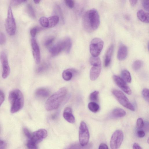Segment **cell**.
Segmentation results:
<instances>
[{
    "label": "cell",
    "mask_w": 149,
    "mask_h": 149,
    "mask_svg": "<svg viewBox=\"0 0 149 149\" xmlns=\"http://www.w3.org/2000/svg\"><path fill=\"white\" fill-rule=\"evenodd\" d=\"M83 24L84 29L88 32H91L98 28L100 24V18L96 10L93 8L85 13Z\"/></svg>",
    "instance_id": "obj_1"
},
{
    "label": "cell",
    "mask_w": 149,
    "mask_h": 149,
    "mask_svg": "<svg viewBox=\"0 0 149 149\" xmlns=\"http://www.w3.org/2000/svg\"><path fill=\"white\" fill-rule=\"evenodd\" d=\"M67 90L65 87H62L50 97L46 101L45 107L48 111L57 109L67 94Z\"/></svg>",
    "instance_id": "obj_2"
},
{
    "label": "cell",
    "mask_w": 149,
    "mask_h": 149,
    "mask_svg": "<svg viewBox=\"0 0 149 149\" xmlns=\"http://www.w3.org/2000/svg\"><path fill=\"white\" fill-rule=\"evenodd\" d=\"M9 100L10 104V112L12 113L17 112L23 107L24 97L22 92L16 89L11 91L9 95Z\"/></svg>",
    "instance_id": "obj_3"
},
{
    "label": "cell",
    "mask_w": 149,
    "mask_h": 149,
    "mask_svg": "<svg viewBox=\"0 0 149 149\" xmlns=\"http://www.w3.org/2000/svg\"><path fill=\"white\" fill-rule=\"evenodd\" d=\"M47 135V132L45 129H39L34 132L28 139L26 144L27 147L30 149L37 148V144L45 138Z\"/></svg>",
    "instance_id": "obj_4"
},
{
    "label": "cell",
    "mask_w": 149,
    "mask_h": 149,
    "mask_svg": "<svg viewBox=\"0 0 149 149\" xmlns=\"http://www.w3.org/2000/svg\"><path fill=\"white\" fill-rule=\"evenodd\" d=\"M5 27L6 31L9 35L13 36L15 34L16 29V24L10 6L8 8Z\"/></svg>",
    "instance_id": "obj_5"
},
{
    "label": "cell",
    "mask_w": 149,
    "mask_h": 149,
    "mask_svg": "<svg viewBox=\"0 0 149 149\" xmlns=\"http://www.w3.org/2000/svg\"><path fill=\"white\" fill-rule=\"evenodd\" d=\"M111 92L118 102L122 106L132 111L135 110L133 106L123 92L116 89H112Z\"/></svg>",
    "instance_id": "obj_6"
},
{
    "label": "cell",
    "mask_w": 149,
    "mask_h": 149,
    "mask_svg": "<svg viewBox=\"0 0 149 149\" xmlns=\"http://www.w3.org/2000/svg\"><path fill=\"white\" fill-rule=\"evenodd\" d=\"M90 138L89 132L87 125L84 121L80 124L79 131V140L80 145L85 146L88 143Z\"/></svg>",
    "instance_id": "obj_7"
},
{
    "label": "cell",
    "mask_w": 149,
    "mask_h": 149,
    "mask_svg": "<svg viewBox=\"0 0 149 149\" xmlns=\"http://www.w3.org/2000/svg\"><path fill=\"white\" fill-rule=\"evenodd\" d=\"M104 45V42L100 38H95L91 41L90 45V51L92 56H98Z\"/></svg>",
    "instance_id": "obj_8"
},
{
    "label": "cell",
    "mask_w": 149,
    "mask_h": 149,
    "mask_svg": "<svg viewBox=\"0 0 149 149\" xmlns=\"http://www.w3.org/2000/svg\"><path fill=\"white\" fill-rule=\"evenodd\" d=\"M123 134L122 130H118L113 134L110 141L111 149H117L121 146L123 139Z\"/></svg>",
    "instance_id": "obj_9"
},
{
    "label": "cell",
    "mask_w": 149,
    "mask_h": 149,
    "mask_svg": "<svg viewBox=\"0 0 149 149\" xmlns=\"http://www.w3.org/2000/svg\"><path fill=\"white\" fill-rule=\"evenodd\" d=\"M0 60L2 68V77L6 78L10 74V69L7 54L4 52H2L0 55Z\"/></svg>",
    "instance_id": "obj_10"
},
{
    "label": "cell",
    "mask_w": 149,
    "mask_h": 149,
    "mask_svg": "<svg viewBox=\"0 0 149 149\" xmlns=\"http://www.w3.org/2000/svg\"><path fill=\"white\" fill-rule=\"evenodd\" d=\"M113 79L116 84L125 93L129 95L132 94L131 89L122 78L114 75L113 76Z\"/></svg>",
    "instance_id": "obj_11"
},
{
    "label": "cell",
    "mask_w": 149,
    "mask_h": 149,
    "mask_svg": "<svg viewBox=\"0 0 149 149\" xmlns=\"http://www.w3.org/2000/svg\"><path fill=\"white\" fill-rule=\"evenodd\" d=\"M33 57L36 63L39 64L40 61V49L36 39L32 38L31 40Z\"/></svg>",
    "instance_id": "obj_12"
},
{
    "label": "cell",
    "mask_w": 149,
    "mask_h": 149,
    "mask_svg": "<svg viewBox=\"0 0 149 149\" xmlns=\"http://www.w3.org/2000/svg\"><path fill=\"white\" fill-rule=\"evenodd\" d=\"M65 50V44L64 40L61 41L49 49V52L52 56H55Z\"/></svg>",
    "instance_id": "obj_13"
},
{
    "label": "cell",
    "mask_w": 149,
    "mask_h": 149,
    "mask_svg": "<svg viewBox=\"0 0 149 149\" xmlns=\"http://www.w3.org/2000/svg\"><path fill=\"white\" fill-rule=\"evenodd\" d=\"M63 116L67 121L70 123H73L75 122V118L72 114V109L70 107H66L64 109Z\"/></svg>",
    "instance_id": "obj_14"
},
{
    "label": "cell",
    "mask_w": 149,
    "mask_h": 149,
    "mask_svg": "<svg viewBox=\"0 0 149 149\" xmlns=\"http://www.w3.org/2000/svg\"><path fill=\"white\" fill-rule=\"evenodd\" d=\"M101 70V65L93 66L90 70V77L92 81L95 80L99 76Z\"/></svg>",
    "instance_id": "obj_15"
},
{
    "label": "cell",
    "mask_w": 149,
    "mask_h": 149,
    "mask_svg": "<svg viewBox=\"0 0 149 149\" xmlns=\"http://www.w3.org/2000/svg\"><path fill=\"white\" fill-rule=\"evenodd\" d=\"M113 49V45H112L109 47L107 50L104 62V65L105 67H108L110 63Z\"/></svg>",
    "instance_id": "obj_16"
},
{
    "label": "cell",
    "mask_w": 149,
    "mask_h": 149,
    "mask_svg": "<svg viewBox=\"0 0 149 149\" xmlns=\"http://www.w3.org/2000/svg\"><path fill=\"white\" fill-rule=\"evenodd\" d=\"M127 54V47L123 45H121L119 47L118 52L117 58L120 61L124 60Z\"/></svg>",
    "instance_id": "obj_17"
},
{
    "label": "cell",
    "mask_w": 149,
    "mask_h": 149,
    "mask_svg": "<svg viewBox=\"0 0 149 149\" xmlns=\"http://www.w3.org/2000/svg\"><path fill=\"white\" fill-rule=\"evenodd\" d=\"M76 73V71L74 69H67L63 71L62 74V77L65 81H69L72 78L73 74Z\"/></svg>",
    "instance_id": "obj_18"
},
{
    "label": "cell",
    "mask_w": 149,
    "mask_h": 149,
    "mask_svg": "<svg viewBox=\"0 0 149 149\" xmlns=\"http://www.w3.org/2000/svg\"><path fill=\"white\" fill-rule=\"evenodd\" d=\"M137 17L141 21L146 23L149 22V13L145 12L142 10H140L137 12Z\"/></svg>",
    "instance_id": "obj_19"
},
{
    "label": "cell",
    "mask_w": 149,
    "mask_h": 149,
    "mask_svg": "<svg viewBox=\"0 0 149 149\" xmlns=\"http://www.w3.org/2000/svg\"><path fill=\"white\" fill-rule=\"evenodd\" d=\"M126 114L125 111L120 108H116L114 109L111 113L112 117L115 118L123 117Z\"/></svg>",
    "instance_id": "obj_20"
},
{
    "label": "cell",
    "mask_w": 149,
    "mask_h": 149,
    "mask_svg": "<svg viewBox=\"0 0 149 149\" xmlns=\"http://www.w3.org/2000/svg\"><path fill=\"white\" fill-rule=\"evenodd\" d=\"M49 25L48 28H51L55 26L59 21V17L57 15H54L48 18Z\"/></svg>",
    "instance_id": "obj_21"
},
{
    "label": "cell",
    "mask_w": 149,
    "mask_h": 149,
    "mask_svg": "<svg viewBox=\"0 0 149 149\" xmlns=\"http://www.w3.org/2000/svg\"><path fill=\"white\" fill-rule=\"evenodd\" d=\"M49 91L47 89L45 88H40L37 89L36 92V95L42 97H46L49 94Z\"/></svg>",
    "instance_id": "obj_22"
},
{
    "label": "cell",
    "mask_w": 149,
    "mask_h": 149,
    "mask_svg": "<svg viewBox=\"0 0 149 149\" xmlns=\"http://www.w3.org/2000/svg\"><path fill=\"white\" fill-rule=\"evenodd\" d=\"M122 78L127 83H130L132 81V78L130 74L129 71L124 70L121 72Z\"/></svg>",
    "instance_id": "obj_23"
},
{
    "label": "cell",
    "mask_w": 149,
    "mask_h": 149,
    "mask_svg": "<svg viewBox=\"0 0 149 149\" xmlns=\"http://www.w3.org/2000/svg\"><path fill=\"white\" fill-rule=\"evenodd\" d=\"M90 62L91 65L93 66L100 65L101 62L100 58L98 56H91L90 58Z\"/></svg>",
    "instance_id": "obj_24"
},
{
    "label": "cell",
    "mask_w": 149,
    "mask_h": 149,
    "mask_svg": "<svg viewBox=\"0 0 149 149\" xmlns=\"http://www.w3.org/2000/svg\"><path fill=\"white\" fill-rule=\"evenodd\" d=\"M88 107L91 111L94 113L98 111L100 109L99 105L94 102H91L89 103Z\"/></svg>",
    "instance_id": "obj_25"
},
{
    "label": "cell",
    "mask_w": 149,
    "mask_h": 149,
    "mask_svg": "<svg viewBox=\"0 0 149 149\" xmlns=\"http://www.w3.org/2000/svg\"><path fill=\"white\" fill-rule=\"evenodd\" d=\"M65 44V50L67 53H69L71 50L72 46V42L71 39L69 38H66L64 39Z\"/></svg>",
    "instance_id": "obj_26"
},
{
    "label": "cell",
    "mask_w": 149,
    "mask_h": 149,
    "mask_svg": "<svg viewBox=\"0 0 149 149\" xmlns=\"http://www.w3.org/2000/svg\"><path fill=\"white\" fill-rule=\"evenodd\" d=\"M39 22L42 27L48 28L49 23L48 18L45 17H41L39 19Z\"/></svg>",
    "instance_id": "obj_27"
},
{
    "label": "cell",
    "mask_w": 149,
    "mask_h": 149,
    "mask_svg": "<svg viewBox=\"0 0 149 149\" xmlns=\"http://www.w3.org/2000/svg\"><path fill=\"white\" fill-rule=\"evenodd\" d=\"M143 64V62L140 60L134 61L132 64L133 69L135 71L139 70L142 67Z\"/></svg>",
    "instance_id": "obj_28"
},
{
    "label": "cell",
    "mask_w": 149,
    "mask_h": 149,
    "mask_svg": "<svg viewBox=\"0 0 149 149\" xmlns=\"http://www.w3.org/2000/svg\"><path fill=\"white\" fill-rule=\"evenodd\" d=\"M99 92L97 91H95L91 93L89 96L90 100L92 101H97L98 98Z\"/></svg>",
    "instance_id": "obj_29"
},
{
    "label": "cell",
    "mask_w": 149,
    "mask_h": 149,
    "mask_svg": "<svg viewBox=\"0 0 149 149\" xmlns=\"http://www.w3.org/2000/svg\"><path fill=\"white\" fill-rule=\"evenodd\" d=\"M27 12L29 16L33 18L36 17L35 14L32 6L30 5H28L27 7Z\"/></svg>",
    "instance_id": "obj_30"
},
{
    "label": "cell",
    "mask_w": 149,
    "mask_h": 149,
    "mask_svg": "<svg viewBox=\"0 0 149 149\" xmlns=\"http://www.w3.org/2000/svg\"><path fill=\"white\" fill-rule=\"evenodd\" d=\"M142 95L144 99L148 102H149V90L145 88L142 91Z\"/></svg>",
    "instance_id": "obj_31"
},
{
    "label": "cell",
    "mask_w": 149,
    "mask_h": 149,
    "mask_svg": "<svg viewBox=\"0 0 149 149\" xmlns=\"http://www.w3.org/2000/svg\"><path fill=\"white\" fill-rule=\"evenodd\" d=\"M136 127L139 129L142 128L144 126V122L143 119L141 118H139L137 120Z\"/></svg>",
    "instance_id": "obj_32"
},
{
    "label": "cell",
    "mask_w": 149,
    "mask_h": 149,
    "mask_svg": "<svg viewBox=\"0 0 149 149\" xmlns=\"http://www.w3.org/2000/svg\"><path fill=\"white\" fill-rule=\"evenodd\" d=\"M40 29L37 27H35L32 28L30 31V33L31 37L34 38Z\"/></svg>",
    "instance_id": "obj_33"
},
{
    "label": "cell",
    "mask_w": 149,
    "mask_h": 149,
    "mask_svg": "<svg viewBox=\"0 0 149 149\" xmlns=\"http://www.w3.org/2000/svg\"><path fill=\"white\" fill-rule=\"evenodd\" d=\"M55 38L54 37L52 36L48 38L45 41L44 44L46 46H49L51 45L54 41Z\"/></svg>",
    "instance_id": "obj_34"
},
{
    "label": "cell",
    "mask_w": 149,
    "mask_h": 149,
    "mask_svg": "<svg viewBox=\"0 0 149 149\" xmlns=\"http://www.w3.org/2000/svg\"><path fill=\"white\" fill-rule=\"evenodd\" d=\"M149 0H141V3L142 5L145 10L149 11Z\"/></svg>",
    "instance_id": "obj_35"
},
{
    "label": "cell",
    "mask_w": 149,
    "mask_h": 149,
    "mask_svg": "<svg viewBox=\"0 0 149 149\" xmlns=\"http://www.w3.org/2000/svg\"><path fill=\"white\" fill-rule=\"evenodd\" d=\"M27 0H11L10 4L13 6H16L19 5L22 3L25 2Z\"/></svg>",
    "instance_id": "obj_36"
},
{
    "label": "cell",
    "mask_w": 149,
    "mask_h": 149,
    "mask_svg": "<svg viewBox=\"0 0 149 149\" xmlns=\"http://www.w3.org/2000/svg\"><path fill=\"white\" fill-rule=\"evenodd\" d=\"M65 3L67 6L70 8H73L74 5V3L73 0H65Z\"/></svg>",
    "instance_id": "obj_37"
},
{
    "label": "cell",
    "mask_w": 149,
    "mask_h": 149,
    "mask_svg": "<svg viewBox=\"0 0 149 149\" xmlns=\"http://www.w3.org/2000/svg\"><path fill=\"white\" fill-rule=\"evenodd\" d=\"M6 41V38L2 33H0V45L4 44Z\"/></svg>",
    "instance_id": "obj_38"
},
{
    "label": "cell",
    "mask_w": 149,
    "mask_h": 149,
    "mask_svg": "<svg viewBox=\"0 0 149 149\" xmlns=\"http://www.w3.org/2000/svg\"><path fill=\"white\" fill-rule=\"evenodd\" d=\"M5 95L4 93L0 90V107L4 101Z\"/></svg>",
    "instance_id": "obj_39"
},
{
    "label": "cell",
    "mask_w": 149,
    "mask_h": 149,
    "mask_svg": "<svg viewBox=\"0 0 149 149\" xmlns=\"http://www.w3.org/2000/svg\"><path fill=\"white\" fill-rule=\"evenodd\" d=\"M23 132L24 134L28 139L30 137L32 133L27 128H24Z\"/></svg>",
    "instance_id": "obj_40"
},
{
    "label": "cell",
    "mask_w": 149,
    "mask_h": 149,
    "mask_svg": "<svg viewBox=\"0 0 149 149\" xmlns=\"http://www.w3.org/2000/svg\"><path fill=\"white\" fill-rule=\"evenodd\" d=\"M137 134L138 137L140 138H143L145 136V133L143 130L138 131L137 132Z\"/></svg>",
    "instance_id": "obj_41"
},
{
    "label": "cell",
    "mask_w": 149,
    "mask_h": 149,
    "mask_svg": "<svg viewBox=\"0 0 149 149\" xmlns=\"http://www.w3.org/2000/svg\"><path fill=\"white\" fill-rule=\"evenodd\" d=\"M6 146L5 142L1 140L0 139V149H4Z\"/></svg>",
    "instance_id": "obj_42"
},
{
    "label": "cell",
    "mask_w": 149,
    "mask_h": 149,
    "mask_svg": "<svg viewBox=\"0 0 149 149\" xmlns=\"http://www.w3.org/2000/svg\"><path fill=\"white\" fill-rule=\"evenodd\" d=\"M45 65H43L39 67L37 69V72L38 73L44 71L46 67Z\"/></svg>",
    "instance_id": "obj_43"
},
{
    "label": "cell",
    "mask_w": 149,
    "mask_h": 149,
    "mask_svg": "<svg viewBox=\"0 0 149 149\" xmlns=\"http://www.w3.org/2000/svg\"><path fill=\"white\" fill-rule=\"evenodd\" d=\"M109 148L107 146L105 143H101L99 146V149H108Z\"/></svg>",
    "instance_id": "obj_44"
},
{
    "label": "cell",
    "mask_w": 149,
    "mask_h": 149,
    "mask_svg": "<svg viewBox=\"0 0 149 149\" xmlns=\"http://www.w3.org/2000/svg\"><path fill=\"white\" fill-rule=\"evenodd\" d=\"M132 148L134 149H141L142 148L138 143H134Z\"/></svg>",
    "instance_id": "obj_45"
},
{
    "label": "cell",
    "mask_w": 149,
    "mask_h": 149,
    "mask_svg": "<svg viewBox=\"0 0 149 149\" xmlns=\"http://www.w3.org/2000/svg\"><path fill=\"white\" fill-rule=\"evenodd\" d=\"M137 0H129L130 4L132 6H134L137 3Z\"/></svg>",
    "instance_id": "obj_46"
},
{
    "label": "cell",
    "mask_w": 149,
    "mask_h": 149,
    "mask_svg": "<svg viewBox=\"0 0 149 149\" xmlns=\"http://www.w3.org/2000/svg\"><path fill=\"white\" fill-rule=\"evenodd\" d=\"M41 0H33L34 2L36 4H38Z\"/></svg>",
    "instance_id": "obj_47"
},
{
    "label": "cell",
    "mask_w": 149,
    "mask_h": 149,
    "mask_svg": "<svg viewBox=\"0 0 149 149\" xmlns=\"http://www.w3.org/2000/svg\"><path fill=\"white\" fill-rule=\"evenodd\" d=\"M147 142L148 143H149V139H148L147 140Z\"/></svg>",
    "instance_id": "obj_48"
}]
</instances>
